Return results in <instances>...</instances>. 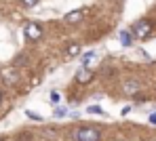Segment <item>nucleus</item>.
<instances>
[{
    "label": "nucleus",
    "instance_id": "1",
    "mask_svg": "<svg viewBox=\"0 0 156 141\" xmlns=\"http://www.w3.org/2000/svg\"><path fill=\"white\" fill-rule=\"evenodd\" d=\"M76 139L78 141H99L101 139V133L95 126H84V129H80L76 133Z\"/></svg>",
    "mask_w": 156,
    "mask_h": 141
},
{
    "label": "nucleus",
    "instance_id": "2",
    "mask_svg": "<svg viewBox=\"0 0 156 141\" xmlns=\"http://www.w3.org/2000/svg\"><path fill=\"white\" fill-rule=\"evenodd\" d=\"M150 34H152V23H150L148 19H141V21L133 23V36H137L139 40L148 38Z\"/></svg>",
    "mask_w": 156,
    "mask_h": 141
},
{
    "label": "nucleus",
    "instance_id": "3",
    "mask_svg": "<svg viewBox=\"0 0 156 141\" xmlns=\"http://www.w3.org/2000/svg\"><path fill=\"white\" fill-rule=\"evenodd\" d=\"M26 38L27 40H40L42 38V28L38 23H27L26 26Z\"/></svg>",
    "mask_w": 156,
    "mask_h": 141
},
{
    "label": "nucleus",
    "instance_id": "4",
    "mask_svg": "<svg viewBox=\"0 0 156 141\" xmlns=\"http://www.w3.org/2000/svg\"><path fill=\"white\" fill-rule=\"evenodd\" d=\"M63 19H66V23H70V26H76V23H80V21L84 19V11H82V9H76V11L68 13Z\"/></svg>",
    "mask_w": 156,
    "mask_h": 141
},
{
    "label": "nucleus",
    "instance_id": "5",
    "mask_svg": "<svg viewBox=\"0 0 156 141\" xmlns=\"http://www.w3.org/2000/svg\"><path fill=\"white\" fill-rule=\"evenodd\" d=\"M91 78H93V72H91V70H87V67H80V70L76 72V82H80V84L91 82Z\"/></svg>",
    "mask_w": 156,
    "mask_h": 141
},
{
    "label": "nucleus",
    "instance_id": "6",
    "mask_svg": "<svg viewBox=\"0 0 156 141\" xmlns=\"http://www.w3.org/2000/svg\"><path fill=\"white\" fill-rule=\"evenodd\" d=\"M118 38H120V42H122V46H131V44H133V36H131L127 29H122V32L118 34Z\"/></svg>",
    "mask_w": 156,
    "mask_h": 141
},
{
    "label": "nucleus",
    "instance_id": "7",
    "mask_svg": "<svg viewBox=\"0 0 156 141\" xmlns=\"http://www.w3.org/2000/svg\"><path fill=\"white\" fill-rule=\"evenodd\" d=\"M87 112H89V114H99V116H104V114H105L99 105H89V108H87Z\"/></svg>",
    "mask_w": 156,
    "mask_h": 141
},
{
    "label": "nucleus",
    "instance_id": "8",
    "mask_svg": "<svg viewBox=\"0 0 156 141\" xmlns=\"http://www.w3.org/2000/svg\"><path fill=\"white\" fill-rule=\"evenodd\" d=\"M137 88H139L137 82H127V84H125V91H127V93H135Z\"/></svg>",
    "mask_w": 156,
    "mask_h": 141
},
{
    "label": "nucleus",
    "instance_id": "9",
    "mask_svg": "<svg viewBox=\"0 0 156 141\" xmlns=\"http://www.w3.org/2000/svg\"><path fill=\"white\" fill-rule=\"evenodd\" d=\"M78 51H80V46H78V44H72V46L68 49V55L74 57V55H78Z\"/></svg>",
    "mask_w": 156,
    "mask_h": 141
},
{
    "label": "nucleus",
    "instance_id": "10",
    "mask_svg": "<svg viewBox=\"0 0 156 141\" xmlns=\"http://www.w3.org/2000/svg\"><path fill=\"white\" fill-rule=\"evenodd\" d=\"M26 116H27V118H32V120H38V122L42 120V118H40L38 114H34V112H32V110H26Z\"/></svg>",
    "mask_w": 156,
    "mask_h": 141
},
{
    "label": "nucleus",
    "instance_id": "11",
    "mask_svg": "<svg viewBox=\"0 0 156 141\" xmlns=\"http://www.w3.org/2000/svg\"><path fill=\"white\" fill-rule=\"evenodd\" d=\"M55 116H57V118H63V116H68V112H66L63 108H55Z\"/></svg>",
    "mask_w": 156,
    "mask_h": 141
},
{
    "label": "nucleus",
    "instance_id": "12",
    "mask_svg": "<svg viewBox=\"0 0 156 141\" xmlns=\"http://www.w3.org/2000/svg\"><path fill=\"white\" fill-rule=\"evenodd\" d=\"M93 57H95V53H93V51H91V53H87V55L82 57V63H84V65H87V63H89V61H91V59H93Z\"/></svg>",
    "mask_w": 156,
    "mask_h": 141
},
{
    "label": "nucleus",
    "instance_id": "13",
    "mask_svg": "<svg viewBox=\"0 0 156 141\" xmlns=\"http://www.w3.org/2000/svg\"><path fill=\"white\" fill-rule=\"evenodd\" d=\"M21 2H23V4H26V6H34V4H36V2H38V0H21Z\"/></svg>",
    "mask_w": 156,
    "mask_h": 141
},
{
    "label": "nucleus",
    "instance_id": "14",
    "mask_svg": "<svg viewBox=\"0 0 156 141\" xmlns=\"http://www.w3.org/2000/svg\"><path fill=\"white\" fill-rule=\"evenodd\" d=\"M51 101L53 103H59V95L57 93H51Z\"/></svg>",
    "mask_w": 156,
    "mask_h": 141
},
{
    "label": "nucleus",
    "instance_id": "15",
    "mask_svg": "<svg viewBox=\"0 0 156 141\" xmlns=\"http://www.w3.org/2000/svg\"><path fill=\"white\" fill-rule=\"evenodd\" d=\"M150 122H152V124H156V112L150 114Z\"/></svg>",
    "mask_w": 156,
    "mask_h": 141
},
{
    "label": "nucleus",
    "instance_id": "16",
    "mask_svg": "<svg viewBox=\"0 0 156 141\" xmlns=\"http://www.w3.org/2000/svg\"><path fill=\"white\" fill-rule=\"evenodd\" d=\"M0 101H2V93H0Z\"/></svg>",
    "mask_w": 156,
    "mask_h": 141
},
{
    "label": "nucleus",
    "instance_id": "17",
    "mask_svg": "<svg viewBox=\"0 0 156 141\" xmlns=\"http://www.w3.org/2000/svg\"><path fill=\"white\" fill-rule=\"evenodd\" d=\"M0 141H2V139H0Z\"/></svg>",
    "mask_w": 156,
    "mask_h": 141
}]
</instances>
